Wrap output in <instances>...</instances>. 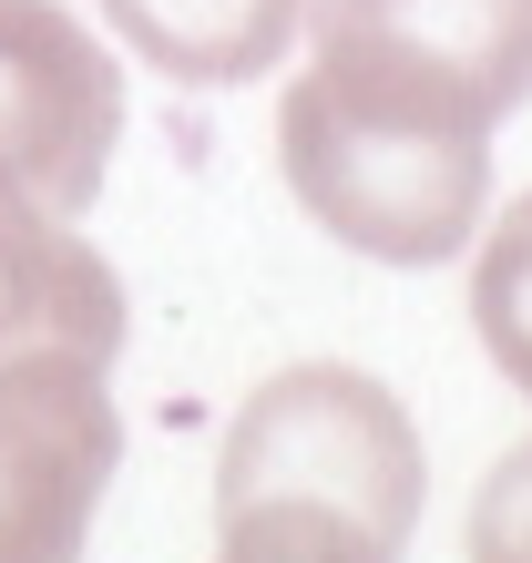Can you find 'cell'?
Wrapping results in <instances>:
<instances>
[{"label": "cell", "instance_id": "obj_9", "mask_svg": "<svg viewBox=\"0 0 532 563\" xmlns=\"http://www.w3.org/2000/svg\"><path fill=\"white\" fill-rule=\"evenodd\" d=\"M472 563H532V441L491 461V482L472 503Z\"/></svg>", "mask_w": 532, "mask_h": 563}, {"label": "cell", "instance_id": "obj_4", "mask_svg": "<svg viewBox=\"0 0 532 563\" xmlns=\"http://www.w3.org/2000/svg\"><path fill=\"white\" fill-rule=\"evenodd\" d=\"M123 134V62L62 0H0V175L82 216Z\"/></svg>", "mask_w": 532, "mask_h": 563}, {"label": "cell", "instance_id": "obj_1", "mask_svg": "<svg viewBox=\"0 0 532 563\" xmlns=\"http://www.w3.org/2000/svg\"><path fill=\"white\" fill-rule=\"evenodd\" d=\"M277 164L339 246L379 256V267H441L481 236L491 113L399 62L318 42V62L277 103Z\"/></svg>", "mask_w": 532, "mask_h": 563}, {"label": "cell", "instance_id": "obj_7", "mask_svg": "<svg viewBox=\"0 0 532 563\" xmlns=\"http://www.w3.org/2000/svg\"><path fill=\"white\" fill-rule=\"evenodd\" d=\"M318 0H103V21L123 31L133 62H154L164 82H195V92H225V82H256L266 62H287L297 21Z\"/></svg>", "mask_w": 532, "mask_h": 563}, {"label": "cell", "instance_id": "obj_6", "mask_svg": "<svg viewBox=\"0 0 532 563\" xmlns=\"http://www.w3.org/2000/svg\"><path fill=\"white\" fill-rule=\"evenodd\" d=\"M31 349H73L113 369L123 277L73 236V216H52L42 195L0 175V358H31Z\"/></svg>", "mask_w": 532, "mask_h": 563}, {"label": "cell", "instance_id": "obj_2", "mask_svg": "<svg viewBox=\"0 0 532 563\" xmlns=\"http://www.w3.org/2000/svg\"><path fill=\"white\" fill-rule=\"evenodd\" d=\"M430 461L369 369L308 358L225 420L215 563H399Z\"/></svg>", "mask_w": 532, "mask_h": 563}, {"label": "cell", "instance_id": "obj_5", "mask_svg": "<svg viewBox=\"0 0 532 563\" xmlns=\"http://www.w3.org/2000/svg\"><path fill=\"white\" fill-rule=\"evenodd\" d=\"M318 42L399 62V73L481 103L491 123L532 103V0H328Z\"/></svg>", "mask_w": 532, "mask_h": 563}, {"label": "cell", "instance_id": "obj_3", "mask_svg": "<svg viewBox=\"0 0 532 563\" xmlns=\"http://www.w3.org/2000/svg\"><path fill=\"white\" fill-rule=\"evenodd\" d=\"M113 461H123V420L103 358L73 349L0 358V563H82Z\"/></svg>", "mask_w": 532, "mask_h": 563}, {"label": "cell", "instance_id": "obj_8", "mask_svg": "<svg viewBox=\"0 0 532 563\" xmlns=\"http://www.w3.org/2000/svg\"><path fill=\"white\" fill-rule=\"evenodd\" d=\"M472 328H481L491 369L532 400V195H512L502 225H481V256H472Z\"/></svg>", "mask_w": 532, "mask_h": 563}]
</instances>
